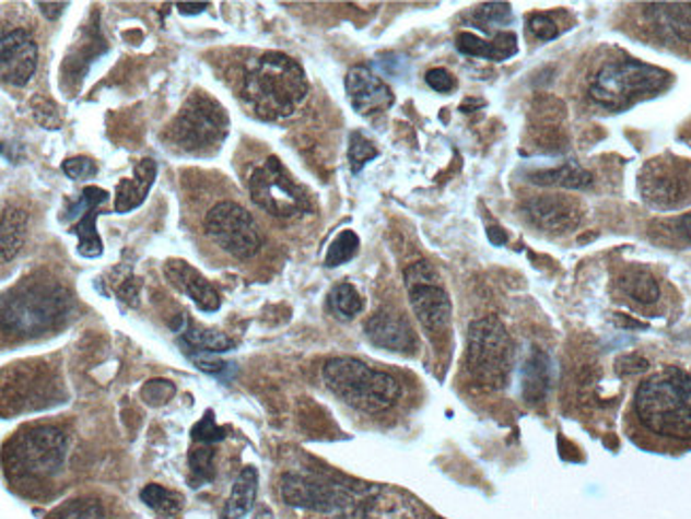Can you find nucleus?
I'll return each mask as SVG.
<instances>
[{
	"instance_id": "nucleus-2",
	"label": "nucleus",
	"mask_w": 691,
	"mask_h": 519,
	"mask_svg": "<svg viewBox=\"0 0 691 519\" xmlns=\"http://www.w3.org/2000/svg\"><path fill=\"white\" fill-rule=\"evenodd\" d=\"M308 94L305 69L281 51H267L249 60L241 96L260 120L279 121L294 116Z\"/></svg>"
},
{
	"instance_id": "nucleus-4",
	"label": "nucleus",
	"mask_w": 691,
	"mask_h": 519,
	"mask_svg": "<svg viewBox=\"0 0 691 519\" xmlns=\"http://www.w3.org/2000/svg\"><path fill=\"white\" fill-rule=\"evenodd\" d=\"M321 377L337 399L362 413L389 411L402 397L400 384L389 373L377 370L362 359H328Z\"/></svg>"
},
{
	"instance_id": "nucleus-41",
	"label": "nucleus",
	"mask_w": 691,
	"mask_h": 519,
	"mask_svg": "<svg viewBox=\"0 0 691 519\" xmlns=\"http://www.w3.org/2000/svg\"><path fill=\"white\" fill-rule=\"evenodd\" d=\"M425 83L434 90V92H441V94H447L456 87V80L452 78L449 71L445 69H430L425 73Z\"/></svg>"
},
{
	"instance_id": "nucleus-9",
	"label": "nucleus",
	"mask_w": 691,
	"mask_h": 519,
	"mask_svg": "<svg viewBox=\"0 0 691 519\" xmlns=\"http://www.w3.org/2000/svg\"><path fill=\"white\" fill-rule=\"evenodd\" d=\"M632 35L691 58V2H647L632 11Z\"/></svg>"
},
{
	"instance_id": "nucleus-23",
	"label": "nucleus",
	"mask_w": 691,
	"mask_h": 519,
	"mask_svg": "<svg viewBox=\"0 0 691 519\" xmlns=\"http://www.w3.org/2000/svg\"><path fill=\"white\" fill-rule=\"evenodd\" d=\"M26 233H28V213L17 207H4L2 222H0L2 262H11L20 253L26 240Z\"/></svg>"
},
{
	"instance_id": "nucleus-19",
	"label": "nucleus",
	"mask_w": 691,
	"mask_h": 519,
	"mask_svg": "<svg viewBox=\"0 0 691 519\" xmlns=\"http://www.w3.org/2000/svg\"><path fill=\"white\" fill-rule=\"evenodd\" d=\"M164 275L181 294H186L200 311L215 314L222 307L218 290L186 260H168L164 264Z\"/></svg>"
},
{
	"instance_id": "nucleus-31",
	"label": "nucleus",
	"mask_w": 691,
	"mask_h": 519,
	"mask_svg": "<svg viewBox=\"0 0 691 519\" xmlns=\"http://www.w3.org/2000/svg\"><path fill=\"white\" fill-rule=\"evenodd\" d=\"M45 519H105V509L98 500L81 498V500L65 503Z\"/></svg>"
},
{
	"instance_id": "nucleus-7",
	"label": "nucleus",
	"mask_w": 691,
	"mask_h": 519,
	"mask_svg": "<svg viewBox=\"0 0 691 519\" xmlns=\"http://www.w3.org/2000/svg\"><path fill=\"white\" fill-rule=\"evenodd\" d=\"M67 460V435L56 426H37L20 433L4 447L7 475L22 485L56 477Z\"/></svg>"
},
{
	"instance_id": "nucleus-43",
	"label": "nucleus",
	"mask_w": 691,
	"mask_h": 519,
	"mask_svg": "<svg viewBox=\"0 0 691 519\" xmlns=\"http://www.w3.org/2000/svg\"><path fill=\"white\" fill-rule=\"evenodd\" d=\"M37 4L40 7V13L51 22H56L69 7V2H37Z\"/></svg>"
},
{
	"instance_id": "nucleus-8",
	"label": "nucleus",
	"mask_w": 691,
	"mask_h": 519,
	"mask_svg": "<svg viewBox=\"0 0 691 519\" xmlns=\"http://www.w3.org/2000/svg\"><path fill=\"white\" fill-rule=\"evenodd\" d=\"M515 347L513 341L496 318L475 320L468 328L466 370L470 379L483 390H502L513 370Z\"/></svg>"
},
{
	"instance_id": "nucleus-38",
	"label": "nucleus",
	"mask_w": 691,
	"mask_h": 519,
	"mask_svg": "<svg viewBox=\"0 0 691 519\" xmlns=\"http://www.w3.org/2000/svg\"><path fill=\"white\" fill-rule=\"evenodd\" d=\"M477 22L481 24V28H490V26H500L504 22L511 20V7L504 2H492V4H483L477 9L475 13Z\"/></svg>"
},
{
	"instance_id": "nucleus-29",
	"label": "nucleus",
	"mask_w": 691,
	"mask_h": 519,
	"mask_svg": "<svg viewBox=\"0 0 691 519\" xmlns=\"http://www.w3.org/2000/svg\"><path fill=\"white\" fill-rule=\"evenodd\" d=\"M328 303H330L332 314L341 320H351L364 309V303L351 283H339L337 287H332Z\"/></svg>"
},
{
	"instance_id": "nucleus-14",
	"label": "nucleus",
	"mask_w": 691,
	"mask_h": 519,
	"mask_svg": "<svg viewBox=\"0 0 691 519\" xmlns=\"http://www.w3.org/2000/svg\"><path fill=\"white\" fill-rule=\"evenodd\" d=\"M281 496L292 507L319 514L343 511L353 505V494L343 485L294 473L281 477Z\"/></svg>"
},
{
	"instance_id": "nucleus-27",
	"label": "nucleus",
	"mask_w": 691,
	"mask_h": 519,
	"mask_svg": "<svg viewBox=\"0 0 691 519\" xmlns=\"http://www.w3.org/2000/svg\"><path fill=\"white\" fill-rule=\"evenodd\" d=\"M549 388V358L535 352L524 366V399L540 402Z\"/></svg>"
},
{
	"instance_id": "nucleus-5",
	"label": "nucleus",
	"mask_w": 691,
	"mask_h": 519,
	"mask_svg": "<svg viewBox=\"0 0 691 519\" xmlns=\"http://www.w3.org/2000/svg\"><path fill=\"white\" fill-rule=\"evenodd\" d=\"M71 307V294L56 283L22 285L2 298V332L13 337H39L60 326Z\"/></svg>"
},
{
	"instance_id": "nucleus-21",
	"label": "nucleus",
	"mask_w": 691,
	"mask_h": 519,
	"mask_svg": "<svg viewBox=\"0 0 691 519\" xmlns=\"http://www.w3.org/2000/svg\"><path fill=\"white\" fill-rule=\"evenodd\" d=\"M456 47L466 56L502 62L517 54V37L513 33H499L494 35V39L485 40L472 33H460L456 37Z\"/></svg>"
},
{
	"instance_id": "nucleus-11",
	"label": "nucleus",
	"mask_w": 691,
	"mask_h": 519,
	"mask_svg": "<svg viewBox=\"0 0 691 519\" xmlns=\"http://www.w3.org/2000/svg\"><path fill=\"white\" fill-rule=\"evenodd\" d=\"M204 231L220 249L238 260L254 258L265 245V237L254 215L232 200L218 202L209 209L204 215Z\"/></svg>"
},
{
	"instance_id": "nucleus-47",
	"label": "nucleus",
	"mask_w": 691,
	"mask_h": 519,
	"mask_svg": "<svg viewBox=\"0 0 691 519\" xmlns=\"http://www.w3.org/2000/svg\"><path fill=\"white\" fill-rule=\"evenodd\" d=\"M683 139H688L691 143V123L690 126H686V132H683Z\"/></svg>"
},
{
	"instance_id": "nucleus-1",
	"label": "nucleus",
	"mask_w": 691,
	"mask_h": 519,
	"mask_svg": "<svg viewBox=\"0 0 691 519\" xmlns=\"http://www.w3.org/2000/svg\"><path fill=\"white\" fill-rule=\"evenodd\" d=\"M630 420L655 445H691V370L666 366L649 375L634 392Z\"/></svg>"
},
{
	"instance_id": "nucleus-3",
	"label": "nucleus",
	"mask_w": 691,
	"mask_h": 519,
	"mask_svg": "<svg viewBox=\"0 0 691 519\" xmlns=\"http://www.w3.org/2000/svg\"><path fill=\"white\" fill-rule=\"evenodd\" d=\"M670 73L636 58H611L594 67L585 80V98L605 111H623L664 92Z\"/></svg>"
},
{
	"instance_id": "nucleus-40",
	"label": "nucleus",
	"mask_w": 691,
	"mask_h": 519,
	"mask_svg": "<svg viewBox=\"0 0 691 519\" xmlns=\"http://www.w3.org/2000/svg\"><path fill=\"white\" fill-rule=\"evenodd\" d=\"M173 394H175V386H173L171 381H164V379L150 381V384L143 388V399L148 400L150 404L168 402Z\"/></svg>"
},
{
	"instance_id": "nucleus-34",
	"label": "nucleus",
	"mask_w": 691,
	"mask_h": 519,
	"mask_svg": "<svg viewBox=\"0 0 691 519\" xmlns=\"http://www.w3.org/2000/svg\"><path fill=\"white\" fill-rule=\"evenodd\" d=\"M107 200H109V192H107V190L90 186V188H85V190L81 192L78 202H73V204L69 207V211L62 215V222L81 220L85 213H90L92 209H98V207H101L103 202H107Z\"/></svg>"
},
{
	"instance_id": "nucleus-26",
	"label": "nucleus",
	"mask_w": 691,
	"mask_h": 519,
	"mask_svg": "<svg viewBox=\"0 0 691 519\" xmlns=\"http://www.w3.org/2000/svg\"><path fill=\"white\" fill-rule=\"evenodd\" d=\"M532 181L542 184V186H560V188H571V190H583V188L592 186V175L583 166H578L576 162H566L558 168L540 170L537 175H532Z\"/></svg>"
},
{
	"instance_id": "nucleus-18",
	"label": "nucleus",
	"mask_w": 691,
	"mask_h": 519,
	"mask_svg": "<svg viewBox=\"0 0 691 519\" xmlns=\"http://www.w3.org/2000/svg\"><path fill=\"white\" fill-rule=\"evenodd\" d=\"M366 337L373 345L387 352H413L418 347V337L407 318L398 311L384 309L375 314L364 326Z\"/></svg>"
},
{
	"instance_id": "nucleus-22",
	"label": "nucleus",
	"mask_w": 691,
	"mask_h": 519,
	"mask_svg": "<svg viewBox=\"0 0 691 519\" xmlns=\"http://www.w3.org/2000/svg\"><path fill=\"white\" fill-rule=\"evenodd\" d=\"M617 283H619V290L636 305L649 307V305L659 303V298H661L659 281L653 278L652 271H647L643 267L625 269Z\"/></svg>"
},
{
	"instance_id": "nucleus-6",
	"label": "nucleus",
	"mask_w": 691,
	"mask_h": 519,
	"mask_svg": "<svg viewBox=\"0 0 691 519\" xmlns=\"http://www.w3.org/2000/svg\"><path fill=\"white\" fill-rule=\"evenodd\" d=\"M229 128L226 109L207 92H194L162 137L179 154L211 156L226 141Z\"/></svg>"
},
{
	"instance_id": "nucleus-24",
	"label": "nucleus",
	"mask_w": 691,
	"mask_h": 519,
	"mask_svg": "<svg viewBox=\"0 0 691 519\" xmlns=\"http://www.w3.org/2000/svg\"><path fill=\"white\" fill-rule=\"evenodd\" d=\"M256 494H258V471L254 467H245L232 485L231 496L224 505L222 518H245L256 503Z\"/></svg>"
},
{
	"instance_id": "nucleus-28",
	"label": "nucleus",
	"mask_w": 691,
	"mask_h": 519,
	"mask_svg": "<svg viewBox=\"0 0 691 519\" xmlns=\"http://www.w3.org/2000/svg\"><path fill=\"white\" fill-rule=\"evenodd\" d=\"M98 209H92L90 213H85L78 224L73 226V235H78L79 239V256L83 258H101L103 256V239L96 231V220H98Z\"/></svg>"
},
{
	"instance_id": "nucleus-39",
	"label": "nucleus",
	"mask_w": 691,
	"mask_h": 519,
	"mask_svg": "<svg viewBox=\"0 0 691 519\" xmlns=\"http://www.w3.org/2000/svg\"><path fill=\"white\" fill-rule=\"evenodd\" d=\"M62 170L73 181H85V179H92L98 175L96 162L90 161L85 156H75V158L62 162Z\"/></svg>"
},
{
	"instance_id": "nucleus-36",
	"label": "nucleus",
	"mask_w": 691,
	"mask_h": 519,
	"mask_svg": "<svg viewBox=\"0 0 691 519\" xmlns=\"http://www.w3.org/2000/svg\"><path fill=\"white\" fill-rule=\"evenodd\" d=\"M558 13H532L528 15V28L540 40H553L560 37L562 28L555 22Z\"/></svg>"
},
{
	"instance_id": "nucleus-37",
	"label": "nucleus",
	"mask_w": 691,
	"mask_h": 519,
	"mask_svg": "<svg viewBox=\"0 0 691 519\" xmlns=\"http://www.w3.org/2000/svg\"><path fill=\"white\" fill-rule=\"evenodd\" d=\"M226 428L218 426L215 424V417L211 411L204 413V417L196 424L192 428V439L200 445H213V443H220V440L226 439Z\"/></svg>"
},
{
	"instance_id": "nucleus-32",
	"label": "nucleus",
	"mask_w": 691,
	"mask_h": 519,
	"mask_svg": "<svg viewBox=\"0 0 691 519\" xmlns=\"http://www.w3.org/2000/svg\"><path fill=\"white\" fill-rule=\"evenodd\" d=\"M360 249V239L353 231H343L337 239L330 243L328 253H326V267L328 269H337L341 264H347L349 260L355 258Z\"/></svg>"
},
{
	"instance_id": "nucleus-25",
	"label": "nucleus",
	"mask_w": 691,
	"mask_h": 519,
	"mask_svg": "<svg viewBox=\"0 0 691 519\" xmlns=\"http://www.w3.org/2000/svg\"><path fill=\"white\" fill-rule=\"evenodd\" d=\"M181 345L186 354H224L234 347L232 339L218 330H204V328H186L181 332Z\"/></svg>"
},
{
	"instance_id": "nucleus-44",
	"label": "nucleus",
	"mask_w": 691,
	"mask_h": 519,
	"mask_svg": "<svg viewBox=\"0 0 691 519\" xmlns=\"http://www.w3.org/2000/svg\"><path fill=\"white\" fill-rule=\"evenodd\" d=\"M177 9L184 15H198L204 9H209V2H177Z\"/></svg>"
},
{
	"instance_id": "nucleus-46",
	"label": "nucleus",
	"mask_w": 691,
	"mask_h": 519,
	"mask_svg": "<svg viewBox=\"0 0 691 519\" xmlns=\"http://www.w3.org/2000/svg\"><path fill=\"white\" fill-rule=\"evenodd\" d=\"M256 519H272V514H270V511H267V509H265V511H260V514H258V518Z\"/></svg>"
},
{
	"instance_id": "nucleus-16",
	"label": "nucleus",
	"mask_w": 691,
	"mask_h": 519,
	"mask_svg": "<svg viewBox=\"0 0 691 519\" xmlns=\"http://www.w3.org/2000/svg\"><path fill=\"white\" fill-rule=\"evenodd\" d=\"M524 211L532 226L551 235L573 233L583 220L581 204L576 200L558 197V194L528 200Z\"/></svg>"
},
{
	"instance_id": "nucleus-10",
	"label": "nucleus",
	"mask_w": 691,
	"mask_h": 519,
	"mask_svg": "<svg viewBox=\"0 0 691 519\" xmlns=\"http://www.w3.org/2000/svg\"><path fill=\"white\" fill-rule=\"evenodd\" d=\"M249 197L272 217L292 220L311 211L307 192L290 177L277 156H270L249 175Z\"/></svg>"
},
{
	"instance_id": "nucleus-33",
	"label": "nucleus",
	"mask_w": 691,
	"mask_h": 519,
	"mask_svg": "<svg viewBox=\"0 0 691 519\" xmlns=\"http://www.w3.org/2000/svg\"><path fill=\"white\" fill-rule=\"evenodd\" d=\"M347 156H349L351 173H360L368 162L375 161L379 156V152L362 132H351Z\"/></svg>"
},
{
	"instance_id": "nucleus-45",
	"label": "nucleus",
	"mask_w": 691,
	"mask_h": 519,
	"mask_svg": "<svg viewBox=\"0 0 691 519\" xmlns=\"http://www.w3.org/2000/svg\"><path fill=\"white\" fill-rule=\"evenodd\" d=\"M490 239L494 240V243H504L506 237L500 233V228H490Z\"/></svg>"
},
{
	"instance_id": "nucleus-30",
	"label": "nucleus",
	"mask_w": 691,
	"mask_h": 519,
	"mask_svg": "<svg viewBox=\"0 0 691 519\" xmlns=\"http://www.w3.org/2000/svg\"><path fill=\"white\" fill-rule=\"evenodd\" d=\"M141 500L150 509H154L157 514H164V516L177 514L181 509V505H184V498L179 494H175V492H171V489H166V487H162L157 483H150V485H145L141 489Z\"/></svg>"
},
{
	"instance_id": "nucleus-35",
	"label": "nucleus",
	"mask_w": 691,
	"mask_h": 519,
	"mask_svg": "<svg viewBox=\"0 0 691 519\" xmlns=\"http://www.w3.org/2000/svg\"><path fill=\"white\" fill-rule=\"evenodd\" d=\"M213 458H215V451L211 445H202L190 453V469H192V475L198 480V483L213 480V475H215Z\"/></svg>"
},
{
	"instance_id": "nucleus-15",
	"label": "nucleus",
	"mask_w": 691,
	"mask_h": 519,
	"mask_svg": "<svg viewBox=\"0 0 691 519\" xmlns=\"http://www.w3.org/2000/svg\"><path fill=\"white\" fill-rule=\"evenodd\" d=\"M39 64V45L35 37L24 31L15 28L4 33L0 40V75L7 85L24 87L33 80Z\"/></svg>"
},
{
	"instance_id": "nucleus-12",
	"label": "nucleus",
	"mask_w": 691,
	"mask_h": 519,
	"mask_svg": "<svg viewBox=\"0 0 691 519\" xmlns=\"http://www.w3.org/2000/svg\"><path fill=\"white\" fill-rule=\"evenodd\" d=\"M405 285L411 309L430 337L445 334L452 323V300L436 269L430 262H413L405 271Z\"/></svg>"
},
{
	"instance_id": "nucleus-42",
	"label": "nucleus",
	"mask_w": 691,
	"mask_h": 519,
	"mask_svg": "<svg viewBox=\"0 0 691 519\" xmlns=\"http://www.w3.org/2000/svg\"><path fill=\"white\" fill-rule=\"evenodd\" d=\"M670 228L675 231V235H677L679 239L691 243V213L681 215L679 220H675V222L670 224Z\"/></svg>"
},
{
	"instance_id": "nucleus-13",
	"label": "nucleus",
	"mask_w": 691,
	"mask_h": 519,
	"mask_svg": "<svg viewBox=\"0 0 691 519\" xmlns=\"http://www.w3.org/2000/svg\"><path fill=\"white\" fill-rule=\"evenodd\" d=\"M643 200L657 211H677L691 204V162L675 156L649 161L639 179Z\"/></svg>"
},
{
	"instance_id": "nucleus-17",
	"label": "nucleus",
	"mask_w": 691,
	"mask_h": 519,
	"mask_svg": "<svg viewBox=\"0 0 691 519\" xmlns=\"http://www.w3.org/2000/svg\"><path fill=\"white\" fill-rule=\"evenodd\" d=\"M346 90L351 107L364 118L385 114L394 105V92L368 67H353L347 73Z\"/></svg>"
},
{
	"instance_id": "nucleus-20",
	"label": "nucleus",
	"mask_w": 691,
	"mask_h": 519,
	"mask_svg": "<svg viewBox=\"0 0 691 519\" xmlns=\"http://www.w3.org/2000/svg\"><path fill=\"white\" fill-rule=\"evenodd\" d=\"M155 177H157L155 161L143 158V161L137 162L132 177H121L117 184L114 211L124 215V213L139 209L150 197V190L154 188Z\"/></svg>"
}]
</instances>
